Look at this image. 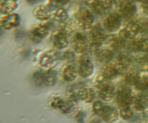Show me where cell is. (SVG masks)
<instances>
[{
    "label": "cell",
    "mask_w": 148,
    "mask_h": 123,
    "mask_svg": "<svg viewBox=\"0 0 148 123\" xmlns=\"http://www.w3.org/2000/svg\"><path fill=\"white\" fill-rule=\"evenodd\" d=\"M77 97L73 93L65 95L54 93L48 98V103L50 107L62 114H71L74 112L77 107Z\"/></svg>",
    "instance_id": "6da1fadb"
},
{
    "label": "cell",
    "mask_w": 148,
    "mask_h": 123,
    "mask_svg": "<svg viewBox=\"0 0 148 123\" xmlns=\"http://www.w3.org/2000/svg\"><path fill=\"white\" fill-rule=\"evenodd\" d=\"M92 109L94 114L106 123L114 122L119 117V110L113 106L103 104L101 101H94Z\"/></svg>",
    "instance_id": "7a4b0ae2"
},
{
    "label": "cell",
    "mask_w": 148,
    "mask_h": 123,
    "mask_svg": "<svg viewBox=\"0 0 148 123\" xmlns=\"http://www.w3.org/2000/svg\"><path fill=\"white\" fill-rule=\"evenodd\" d=\"M95 88L98 92V96L103 101H111L116 97V88L110 80L103 78L101 75L95 81Z\"/></svg>",
    "instance_id": "3957f363"
},
{
    "label": "cell",
    "mask_w": 148,
    "mask_h": 123,
    "mask_svg": "<svg viewBox=\"0 0 148 123\" xmlns=\"http://www.w3.org/2000/svg\"><path fill=\"white\" fill-rule=\"evenodd\" d=\"M75 22L77 26L82 30H90L93 26L95 17L90 10L82 7L75 12Z\"/></svg>",
    "instance_id": "277c9868"
},
{
    "label": "cell",
    "mask_w": 148,
    "mask_h": 123,
    "mask_svg": "<svg viewBox=\"0 0 148 123\" xmlns=\"http://www.w3.org/2000/svg\"><path fill=\"white\" fill-rule=\"evenodd\" d=\"M134 95L130 85L124 82L119 84L116 91V101L119 107H131Z\"/></svg>",
    "instance_id": "5b68a950"
},
{
    "label": "cell",
    "mask_w": 148,
    "mask_h": 123,
    "mask_svg": "<svg viewBox=\"0 0 148 123\" xmlns=\"http://www.w3.org/2000/svg\"><path fill=\"white\" fill-rule=\"evenodd\" d=\"M33 79L36 85L46 87L53 86L57 80V73L52 69L38 70L34 72Z\"/></svg>",
    "instance_id": "8992f818"
},
{
    "label": "cell",
    "mask_w": 148,
    "mask_h": 123,
    "mask_svg": "<svg viewBox=\"0 0 148 123\" xmlns=\"http://www.w3.org/2000/svg\"><path fill=\"white\" fill-rule=\"evenodd\" d=\"M70 43L72 50L75 53L83 54L88 50L89 46L88 36L82 31H76L70 37Z\"/></svg>",
    "instance_id": "52a82bcc"
},
{
    "label": "cell",
    "mask_w": 148,
    "mask_h": 123,
    "mask_svg": "<svg viewBox=\"0 0 148 123\" xmlns=\"http://www.w3.org/2000/svg\"><path fill=\"white\" fill-rule=\"evenodd\" d=\"M107 36H108L106 33V30L103 25L101 24L94 25L88 33L90 45L92 46L93 49L101 47L103 43H105Z\"/></svg>",
    "instance_id": "ba28073f"
},
{
    "label": "cell",
    "mask_w": 148,
    "mask_h": 123,
    "mask_svg": "<svg viewBox=\"0 0 148 123\" xmlns=\"http://www.w3.org/2000/svg\"><path fill=\"white\" fill-rule=\"evenodd\" d=\"M59 59V54L52 49L43 51L37 56L38 65L46 69H51L56 66Z\"/></svg>",
    "instance_id": "9c48e42d"
},
{
    "label": "cell",
    "mask_w": 148,
    "mask_h": 123,
    "mask_svg": "<svg viewBox=\"0 0 148 123\" xmlns=\"http://www.w3.org/2000/svg\"><path fill=\"white\" fill-rule=\"evenodd\" d=\"M118 3L119 14L122 19L128 21V23L134 20L137 12V7L135 2L132 1H119Z\"/></svg>",
    "instance_id": "30bf717a"
},
{
    "label": "cell",
    "mask_w": 148,
    "mask_h": 123,
    "mask_svg": "<svg viewBox=\"0 0 148 123\" xmlns=\"http://www.w3.org/2000/svg\"><path fill=\"white\" fill-rule=\"evenodd\" d=\"M122 17L116 12L107 14L103 21V27L108 33H114L120 30L122 24Z\"/></svg>",
    "instance_id": "8fae6325"
},
{
    "label": "cell",
    "mask_w": 148,
    "mask_h": 123,
    "mask_svg": "<svg viewBox=\"0 0 148 123\" xmlns=\"http://www.w3.org/2000/svg\"><path fill=\"white\" fill-rule=\"evenodd\" d=\"M50 33V29L46 25L38 24L33 25L28 30L29 38L35 43H38L43 39L47 37Z\"/></svg>",
    "instance_id": "7c38bea8"
},
{
    "label": "cell",
    "mask_w": 148,
    "mask_h": 123,
    "mask_svg": "<svg viewBox=\"0 0 148 123\" xmlns=\"http://www.w3.org/2000/svg\"><path fill=\"white\" fill-rule=\"evenodd\" d=\"M78 75L83 78H88L92 75L95 71V67L90 57L82 56L77 61V67Z\"/></svg>",
    "instance_id": "4fadbf2b"
},
{
    "label": "cell",
    "mask_w": 148,
    "mask_h": 123,
    "mask_svg": "<svg viewBox=\"0 0 148 123\" xmlns=\"http://www.w3.org/2000/svg\"><path fill=\"white\" fill-rule=\"evenodd\" d=\"M90 10L100 16L108 14L112 10L113 1L109 0H93L89 1Z\"/></svg>",
    "instance_id": "5bb4252c"
},
{
    "label": "cell",
    "mask_w": 148,
    "mask_h": 123,
    "mask_svg": "<svg viewBox=\"0 0 148 123\" xmlns=\"http://www.w3.org/2000/svg\"><path fill=\"white\" fill-rule=\"evenodd\" d=\"M127 47L131 52L148 54V38H135L127 43Z\"/></svg>",
    "instance_id": "9a60e30c"
},
{
    "label": "cell",
    "mask_w": 148,
    "mask_h": 123,
    "mask_svg": "<svg viewBox=\"0 0 148 123\" xmlns=\"http://www.w3.org/2000/svg\"><path fill=\"white\" fill-rule=\"evenodd\" d=\"M122 71L117 66L116 63H110L103 65L100 69V75L108 80H111L116 78Z\"/></svg>",
    "instance_id": "2e32d148"
},
{
    "label": "cell",
    "mask_w": 148,
    "mask_h": 123,
    "mask_svg": "<svg viewBox=\"0 0 148 123\" xmlns=\"http://www.w3.org/2000/svg\"><path fill=\"white\" fill-rule=\"evenodd\" d=\"M140 33L138 27L135 22L133 20L132 22H129L125 25L123 26L119 30V35L121 38L126 41H131L132 39L135 38L136 36Z\"/></svg>",
    "instance_id": "e0dca14e"
},
{
    "label": "cell",
    "mask_w": 148,
    "mask_h": 123,
    "mask_svg": "<svg viewBox=\"0 0 148 123\" xmlns=\"http://www.w3.org/2000/svg\"><path fill=\"white\" fill-rule=\"evenodd\" d=\"M107 47L114 52L121 51L127 47V42L121 38L119 35H110L107 36L106 41L105 42Z\"/></svg>",
    "instance_id": "ac0fdd59"
},
{
    "label": "cell",
    "mask_w": 148,
    "mask_h": 123,
    "mask_svg": "<svg viewBox=\"0 0 148 123\" xmlns=\"http://www.w3.org/2000/svg\"><path fill=\"white\" fill-rule=\"evenodd\" d=\"M68 36L62 32L56 30L53 32L51 36V41L53 47L57 50H62L67 47L69 45Z\"/></svg>",
    "instance_id": "d6986e66"
},
{
    "label": "cell",
    "mask_w": 148,
    "mask_h": 123,
    "mask_svg": "<svg viewBox=\"0 0 148 123\" xmlns=\"http://www.w3.org/2000/svg\"><path fill=\"white\" fill-rule=\"evenodd\" d=\"M59 74L60 78L66 82H72L75 80L78 75L77 68L71 63L62 65L59 69Z\"/></svg>",
    "instance_id": "ffe728a7"
},
{
    "label": "cell",
    "mask_w": 148,
    "mask_h": 123,
    "mask_svg": "<svg viewBox=\"0 0 148 123\" xmlns=\"http://www.w3.org/2000/svg\"><path fill=\"white\" fill-rule=\"evenodd\" d=\"M20 17L17 13L1 15L0 17V24L4 30H11L14 27H17L20 25Z\"/></svg>",
    "instance_id": "44dd1931"
},
{
    "label": "cell",
    "mask_w": 148,
    "mask_h": 123,
    "mask_svg": "<svg viewBox=\"0 0 148 123\" xmlns=\"http://www.w3.org/2000/svg\"><path fill=\"white\" fill-rule=\"evenodd\" d=\"M94 55L98 62L101 63L105 64L110 63L113 60L114 56V53L111 49L106 47H101L95 48L94 49Z\"/></svg>",
    "instance_id": "7402d4cb"
},
{
    "label": "cell",
    "mask_w": 148,
    "mask_h": 123,
    "mask_svg": "<svg viewBox=\"0 0 148 123\" xmlns=\"http://www.w3.org/2000/svg\"><path fill=\"white\" fill-rule=\"evenodd\" d=\"M134 56L129 52H121L119 54L116 59V64L121 69V70L125 71L133 65Z\"/></svg>",
    "instance_id": "603a6c76"
},
{
    "label": "cell",
    "mask_w": 148,
    "mask_h": 123,
    "mask_svg": "<svg viewBox=\"0 0 148 123\" xmlns=\"http://www.w3.org/2000/svg\"><path fill=\"white\" fill-rule=\"evenodd\" d=\"M33 14L39 21H46L51 18L52 11L46 4H39L33 9Z\"/></svg>",
    "instance_id": "cb8c5ba5"
},
{
    "label": "cell",
    "mask_w": 148,
    "mask_h": 123,
    "mask_svg": "<svg viewBox=\"0 0 148 123\" xmlns=\"http://www.w3.org/2000/svg\"><path fill=\"white\" fill-rule=\"evenodd\" d=\"M77 97L84 103H92L96 97V92L91 87H83L78 90Z\"/></svg>",
    "instance_id": "d4e9b609"
},
{
    "label": "cell",
    "mask_w": 148,
    "mask_h": 123,
    "mask_svg": "<svg viewBox=\"0 0 148 123\" xmlns=\"http://www.w3.org/2000/svg\"><path fill=\"white\" fill-rule=\"evenodd\" d=\"M142 77L140 72L137 69H127L123 75L124 82L128 85H134L136 86L141 80Z\"/></svg>",
    "instance_id": "484cf974"
},
{
    "label": "cell",
    "mask_w": 148,
    "mask_h": 123,
    "mask_svg": "<svg viewBox=\"0 0 148 123\" xmlns=\"http://www.w3.org/2000/svg\"><path fill=\"white\" fill-rule=\"evenodd\" d=\"M132 107L133 109L138 111L147 110L148 108V95L143 93L137 94L134 96Z\"/></svg>",
    "instance_id": "4316f807"
},
{
    "label": "cell",
    "mask_w": 148,
    "mask_h": 123,
    "mask_svg": "<svg viewBox=\"0 0 148 123\" xmlns=\"http://www.w3.org/2000/svg\"><path fill=\"white\" fill-rule=\"evenodd\" d=\"M76 26L77 25L75 23V20L69 19V20H67L64 23L58 24L56 30L62 32L65 35H66L68 37H71L77 31Z\"/></svg>",
    "instance_id": "83f0119b"
},
{
    "label": "cell",
    "mask_w": 148,
    "mask_h": 123,
    "mask_svg": "<svg viewBox=\"0 0 148 123\" xmlns=\"http://www.w3.org/2000/svg\"><path fill=\"white\" fill-rule=\"evenodd\" d=\"M18 7V2L15 0H1L0 1V13L2 15L11 14Z\"/></svg>",
    "instance_id": "f1b7e54d"
},
{
    "label": "cell",
    "mask_w": 148,
    "mask_h": 123,
    "mask_svg": "<svg viewBox=\"0 0 148 123\" xmlns=\"http://www.w3.org/2000/svg\"><path fill=\"white\" fill-rule=\"evenodd\" d=\"M51 18L53 22L61 24L69 20V14L66 10L64 7H59L52 11Z\"/></svg>",
    "instance_id": "f546056e"
},
{
    "label": "cell",
    "mask_w": 148,
    "mask_h": 123,
    "mask_svg": "<svg viewBox=\"0 0 148 123\" xmlns=\"http://www.w3.org/2000/svg\"><path fill=\"white\" fill-rule=\"evenodd\" d=\"M133 65L135 66L137 70H148V54H140L134 56Z\"/></svg>",
    "instance_id": "4dcf8cb0"
},
{
    "label": "cell",
    "mask_w": 148,
    "mask_h": 123,
    "mask_svg": "<svg viewBox=\"0 0 148 123\" xmlns=\"http://www.w3.org/2000/svg\"><path fill=\"white\" fill-rule=\"evenodd\" d=\"M138 27L140 33H145L148 30V18L145 17H140L134 20Z\"/></svg>",
    "instance_id": "1f68e13d"
},
{
    "label": "cell",
    "mask_w": 148,
    "mask_h": 123,
    "mask_svg": "<svg viewBox=\"0 0 148 123\" xmlns=\"http://www.w3.org/2000/svg\"><path fill=\"white\" fill-rule=\"evenodd\" d=\"M119 116L124 120H128L132 117L134 112L131 107H119Z\"/></svg>",
    "instance_id": "d6a6232c"
},
{
    "label": "cell",
    "mask_w": 148,
    "mask_h": 123,
    "mask_svg": "<svg viewBox=\"0 0 148 123\" xmlns=\"http://www.w3.org/2000/svg\"><path fill=\"white\" fill-rule=\"evenodd\" d=\"M135 87L138 91H140L143 93L148 95V76L145 75V76L142 77L139 83Z\"/></svg>",
    "instance_id": "836d02e7"
},
{
    "label": "cell",
    "mask_w": 148,
    "mask_h": 123,
    "mask_svg": "<svg viewBox=\"0 0 148 123\" xmlns=\"http://www.w3.org/2000/svg\"><path fill=\"white\" fill-rule=\"evenodd\" d=\"M69 1H47L46 5L51 9V10H56V9L59 8V7H63L62 6L66 5Z\"/></svg>",
    "instance_id": "e575fe53"
},
{
    "label": "cell",
    "mask_w": 148,
    "mask_h": 123,
    "mask_svg": "<svg viewBox=\"0 0 148 123\" xmlns=\"http://www.w3.org/2000/svg\"><path fill=\"white\" fill-rule=\"evenodd\" d=\"M75 57V52L73 51L67 50L62 52L59 55V59H67V60H72Z\"/></svg>",
    "instance_id": "d590c367"
},
{
    "label": "cell",
    "mask_w": 148,
    "mask_h": 123,
    "mask_svg": "<svg viewBox=\"0 0 148 123\" xmlns=\"http://www.w3.org/2000/svg\"><path fill=\"white\" fill-rule=\"evenodd\" d=\"M85 112L83 111H77L75 115V119L78 123H84V119H85Z\"/></svg>",
    "instance_id": "8d00e7d4"
},
{
    "label": "cell",
    "mask_w": 148,
    "mask_h": 123,
    "mask_svg": "<svg viewBox=\"0 0 148 123\" xmlns=\"http://www.w3.org/2000/svg\"><path fill=\"white\" fill-rule=\"evenodd\" d=\"M140 7L143 10V12L148 15V1H140Z\"/></svg>",
    "instance_id": "74e56055"
},
{
    "label": "cell",
    "mask_w": 148,
    "mask_h": 123,
    "mask_svg": "<svg viewBox=\"0 0 148 123\" xmlns=\"http://www.w3.org/2000/svg\"><path fill=\"white\" fill-rule=\"evenodd\" d=\"M146 116H147V117L148 119V108L147 109V110H146Z\"/></svg>",
    "instance_id": "f35d334b"
},
{
    "label": "cell",
    "mask_w": 148,
    "mask_h": 123,
    "mask_svg": "<svg viewBox=\"0 0 148 123\" xmlns=\"http://www.w3.org/2000/svg\"><path fill=\"white\" fill-rule=\"evenodd\" d=\"M138 123H146V122H138Z\"/></svg>",
    "instance_id": "ab89813d"
},
{
    "label": "cell",
    "mask_w": 148,
    "mask_h": 123,
    "mask_svg": "<svg viewBox=\"0 0 148 123\" xmlns=\"http://www.w3.org/2000/svg\"><path fill=\"white\" fill-rule=\"evenodd\" d=\"M147 34H148V30H147Z\"/></svg>",
    "instance_id": "60d3db41"
},
{
    "label": "cell",
    "mask_w": 148,
    "mask_h": 123,
    "mask_svg": "<svg viewBox=\"0 0 148 123\" xmlns=\"http://www.w3.org/2000/svg\"><path fill=\"white\" fill-rule=\"evenodd\" d=\"M119 123H121V122H119Z\"/></svg>",
    "instance_id": "b9f144b4"
},
{
    "label": "cell",
    "mask_w": 148,
    "mask_h": 123,
    "mask_svg": "<svg viewBox=\"0 0 148 123\" xmlns=\"http://www.w3.org/2000/svg\"></svg>",
    "instance_id": "7bdbcfd3"
}]
</instances>
